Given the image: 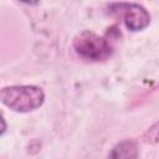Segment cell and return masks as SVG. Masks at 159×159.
Wrapping results in <instances>:
<instances>
[{
  "instance_id": "1",
  "label": "cell",
  "mask_w": 159,
  "mask_h": 159,
  "mask_svg": "<svg viewBox=\"0 0 159 159\" xmlns=\"http://www.w3.org/2000/svg\"><path fill=\"white\" fill-rule=\"evenodd\" d=\"M0 101L15 112L37 109L45 101L43 91L37 86H9L0 91Z\"/></svg>"
},
{
  "instance_id": "2",
  "label": "cell",
  "mask_w": 159,
  "mask_h": 159,
  "mask_svg": "<svg viewBox=\"0 0 159 159\" xmlns=\"http://www.w3.org/2000/svg\"><path fill=\"white\" fill-rule=\"evenodd\" d=\"M73 48L80 57L88 61H103L113 52V46L108 37L99 36L89 30L82 31L75 37Z\"/></svg>"
},
{
  "instance_id": "3",
  "label": "cell",
  "mask_w": 159,
  "mask_h": 159,
  "mask_svg": "<svg viewBox=\"0 0 159 159\" xmlns=\"http://www.w3.org/2000/svg\"><path fill=\"white\" fill-rule=\"evenodd\" d=\"M111 15L122 16L123 21L130 31H140L150 22L149 12L139 4L134 2H112L108 5Z\"/></svg>"
},
{
  "instance_id": "4",
  "label": "cell",
  "mask_w": 159,
  "mask_h": 159,
  "mask_svg": "<svg viewBox=\"0 0 159 159\" xmlns=\"http://www.w3.org/2000/svg\"><path fill=\"white\" fill-rule=\"evenodd\" d=\"M107 159H138V145L132 139H125L116 144Z\"/></svg>"
},
{
  "instance_id": "5",
  "label": "cell",
  "mask_w": 159,
  "mask_h": 159,
  "mask_svg": "<svg viewBox=\"0 0 159 159\" xmlns=\"http://www.w3.org/2000/svg\"><path fill=\"white\" fill-rule=\"evenodd\" d=\"M5 129H6V123H5L4 118H2V116L0 114V134H2L5 132Z\"/></svg>"
}]
</instances>
